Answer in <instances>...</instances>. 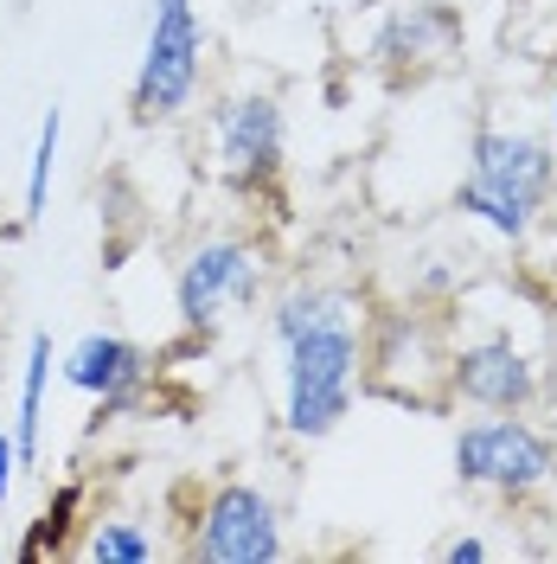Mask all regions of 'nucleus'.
Returning a JSON list of instances; mask_svg holds the SVG:
<instances>
[{
    "instance_id": "12",
    "label": "nucleus",
    "mask_w": 557,
    "mask_h": 564,
    "mask_svg": "<svg viewBox=\"0 0 557 564\" xmlns=\"http://www.w3.org/2000/svg\"><path fill=\"white\" fill-rule=\"evenodd\" d=\"M90 558H103V564H148L154 558V539L135 527V520H103V527L90 532V545H84Z\"/></svg>"
},
{
    "instance_id": "5",
    "label": "nucleus",
    "mask_w": 557,
    "mask_h": 564,
    "mask_svg": "<svg viewBox=\"0 0 557 564\" xmlns=\"http://www.w3.org/2000/svg\"><path fill=\"white\" fill-rule=\"evenodd\" d=\"M455 475L500 494H532L538 481L557 475V449L551 436L532 430L525 417H488L455 436Z\"/></svg>"
},
{
    "instance_id": "15",
    "label": "nucleus",
    "mask_w": 557,
    "mask_h": 564,
    "mask_svg": "<svg viewBox=\"0 0 557 564\" xmlns=\"http://www.w3.org/2000/svg\"><path fill=\"white\" fill-rule=\"evenodd\" d=\"M13 475H20V449H13V436H0V500L13 494Z\"/></svg>"
},
{
    "instance_id": "16",
    "label": "nucleus",
    "mask_w": 557,
    "mask_h": 564,
    "mask_svg": "<svg viewBox=\"0 0 557 564\" xmlns=\"http://www.w3.org/2000/svg\"><path fill=\"white\" fill-rule=\"evenodd\" d=\"M443 558H449V564H461V558L474 564V558H488V545H481V539H455V545L443 552Z\"/></svg>"
},
{
    "instance_id": "1",
    "label": "nucleus",
    "mask_w": 557,
    "mask_h": 564,
    "mask_svg": "<svg viewBox=\"0 0 557 564\" xmlns=\"http://www.w3.org/2000/svg\"><path fill=\"white\" fill-rule=\"evenodd\" d=\"M270 327L282 340V423L308 443L340 430L359 391V366H365L352 302L334 289H288Z\"/></svg>"
},
{
    "instance_id": "4",
    "label": "nucleus",
    "mask_w": 557,
    "mask_h": 564,
    "mask_svg": "<svg viewBox=\"0 0 557 564\" xmlns=\"http://www.w3.org/2000/svg\"><path fill=\"white\" fill-rule=\"evenodd\" d=\"M186 558H211V564H263L282 558V520L276 500L250 481H218L193 520Z\"/></svg>"
},
{
    "instance_id": "14",
    "label": "nucleus",
    "mask_w": 557,
    "mask_h": 564,
    "mask_svg": "<svg viewBox=\"0 0 557 564\" xmlns=\"http://www.w3.org/2000/svg\"><path fill=\"white\" fill-rule=\"evenodd\" d=\"M77 481H70V488H58V500H52V507H45V513H39V532L33 539H26V545H20V558H45V552H65V527H70V513H77Z\"/></svg>"
},
{
    "instance_id": "3",
    "label": "nucleus",
    "mask_w": 557,
    "mask_h": 564,
    "mask_svg": "<svg viewBox=\"0 0 557 564\" xmlns=\"http://www.w3.org/2000/svg\"><path fill=\"white\" fill-rule=\"evenodd\" d=\"M199 13L193 0H154L148 13V45H141V70H135V116L141 122H167L179 109L193 104L199 90Z\"/></svg>"
},
{
    "instance_id": "7",
    "label": "nucleus",
    "mask_w": 557,
    "mask_h": 564,
    "mask_svg": "<svg viewBox=\"0 0 557 564\" xmlns=\"http://www.w3.org/2000/svg\"><path fill=\"white\" fill-rule=\"evenodd\" d=\"M449 391L481 404V411H525L538 379H532L525 352L506 334H493V340H474V347H461L449 359Z\"/></svg>"
},
{
    "instance_id": "9",
    "label": "nucleus",
    "mask_w": 557,
    "mask_h": 564,
    "mask_svg": "<svg viewBox=\"0 0 557 564\" xmlns=\"http://www.w3.org/2000/svg\"><path fill=\"white\" fill-rule=\"evenodd\" d=\"M141 372H148V352L129 347V340H116V334H84V340L65 352V386L90 391V398H103V404H122V398L141 386Z\"/></svg>"
},
{
    "instance_id": "8",
    "label": "nucleus",
    "mask_w": 557,
    "mask_h": 564,
    "mask_svg": "<svg viewBox=\"0 0 557 564\" xmlns=\"http://www.w3.org/2000/svg\"><path fill=\"white\" fill-rule=\"evenodd\" d=\"M211 141H218V167L231 180H263L282 161V104L276 97H238L211 116Z\"/></svg>"
},
{
    "instance_id": "11",
    "label": "nucleus",
    "mask_w": 557,
    "mask_h": 564,
    "mask_svg": "<svg viewBox=\"0 0 557 564\" xmlns=\"http://www.w3.org/2000/svg\"><path fill=\"white\" fill-rule=\"evenodd\" d=\"M45 386H52V334L26 340V372H20V430H13V449L20 468L39 462V423H45Z\"/></svg>"
},
{
    "instance_id": "2",
    "label": "nucleus",
    "mask_w": 557,
    "mask_h": 564,
    "mask_svg": "<svg viewBox=\"0 0 557 564\" xmlns=\"http://www.w3.org/2000/svg\"><path fill=\"white\" fill-rule=\"evenodd\" d=\"M557 193V154L538 135H506V129H481L474 135V161L455 193V206L493 225L500 238H525L538 225L545 199Z\"/></svg>"
},
{
    "instance_id": "6",
    "label": "nucleus",
    "mask_w": 557,
    "mask_h": 564,
    "mask_svg": "<svg viewBox=\"0 0 557 564\" xmlns=\"http://www.w3.org/2000/svg\"><path fill=\"white\" fill-rule=\"evenodd\" d=\"M256 276H263V263H256V250L244 238H211L186 257V270H179V321L199 334L211 321L225 315V302H256Z\"/></svg>"
},
{
    "instance_id": "13",
    "label": "nucleus",
    "mask_w": 557,
    "mask_h": 564,
    "mask_svg": "<svg viewBox=\"0 0 557 564\" xmlns=\"http://www.w3.org/2000/svg\"><path fill=\"white\" fill-rule=\"evenodd\" d=\"M58 129H65V116H58V109H45L33 167H26V218H45V193H52V167H58Z\"/></svg>"
},
{
    "instance_id": "10",
    "label": "nucleus",
    "mask_w": 557,
    "mask_h": 564,
    "mask_svg": "<svg viewBox=\"0 0 557 564\" xmlns=\"http://www.w3.org/2000/svg\"><path fill=\"white\" fill-rule=\"evenodd\" d=\"M455 39H461V20L443 0H423V7H404L391 26L379 33V58H443Z\"/></svg>"
},
{
    "instance_id": "17",
    "label": "nucleus",
    "mask_w": 557,
    "mask_h": 564,
    "mask_svg": "<svg viewBox=\"0 0 557 564\" xmlns=\"http://www.w3.org/2000/svg\"><path fill=\"white\" fill-rule=\"evenodd\" d=\"M551 116H557V109H551Z\"/></svg>"
}]
</instances>
